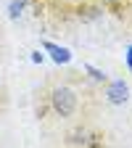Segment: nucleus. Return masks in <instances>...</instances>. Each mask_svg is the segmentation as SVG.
I'll return each instance as SVG.
<instances>
[{"mask_svg":"<svg viewBox=\"0 0 132 148\" xmlns=\"http://www.w3.org/2000/svg\"><path fill=\"white\" fill-rule=\"evenodd\" d=\"M53 108L58 111L61 116L74 114V108H77V95H74V90H69V87H55L53 90Z\"/></svg>","mask_w":132,"mask_h":148,"instance_id":"obj_1","label":"nucleus"},{"mask_svg":"<svg viewBox=\"0 0 132 148\" xmlns=\"http://www.w3.org/2000/svg\"><path fill=\"white\" fill-rule=\"evenodd\" d=\"M106 95H108V101L114 103V106H122V103L129 98V87H127L124 79H116V82H111V85H108Z\"/></svg>","mask_w":132,"mask_h":148,"instance_id":"obj_2","label":"nucleus"},{"mask_svg":"<svg viewBox=\"0 0 132 148\" xmlns=\"http://www.w3.org/2000/svg\"><path fill=\"white\" fill-rule=\"evenodd\" d=\"M42 48L53 56L55 64H69V61H71V53H69L66 48H61V45H55V42H42Z\"/></svg>","mask_w":132,"mask_h":148,"instance_id":"obj_3","label":"nucleus"},{"mask_svg":"<svg viewBox=\"0 0 132 148\" xmlns=\"http://www.w3.org/2000/svg\"><path fill=\"white\" fill-rule=\"evenodd\" d=\"M24 5H27V0H13L11 8H8V16H11V18H18V16H21V11H24Z\"/></svg>","mask_w":132,"mask_h":148,"instance_id":"obj_4","label":"nucleus"},{"mask_svg":"<svg viewBox=\"0 0 132 148\" xmlns=\"http://www.w3.org/2000/svg\"><path fill=\"white\" fill-rule=\"evenodd\" d=\"M87 69H90V74H92V77H95V79H103V74H101L98 69H92V66H87Z\"/></svg>","mask_w":132,"mask_h":148,"instance_id":"obj_5","label":"nucleus"},{"mask_svg":"<svg viewBox=\"0 0 132 148\" xmlns=\"http://www.w3.org/2000/svg\"><path fill=\"white\" fill-rule=\"evenodd\" d=\"M127 61H129V69H132V48H129V53H127Z\"/></svg>","mask_w":132,"mask_h":148,"instance_id":"obj_6","label":"nucleus"}]
</instances>
